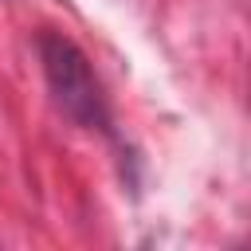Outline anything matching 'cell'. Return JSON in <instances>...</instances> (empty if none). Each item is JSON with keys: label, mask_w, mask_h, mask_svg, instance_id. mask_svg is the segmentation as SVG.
<instances>
[{"label": "cell", "mask_w": 251, "mask_h": 251, "mask_svg": "<svg viewBox=\"0 0 251 251\" xmlns=\"http://www.w3.org/2000/svg\"><path fill=\"white\" fill-rule=\"evenodd\" d=\"M35 47H39L43 78H47V90H51L55 106L71 122H78L82 129H106L110 126V106H106L102 82H98L90 59L82 55V47L71 35L51 31V27L39 31Z\"/></svg>", "instance_id": "obj_1"}]
</instances>
